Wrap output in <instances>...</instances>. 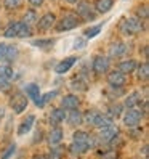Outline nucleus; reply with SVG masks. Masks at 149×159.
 Listing matches in <instances>:
<instances>
[{
    "label": "nucleus",
    "instance_id": "nucleus-9",
    "mask_svg": "<svg viewBox=\"0 0 149 159\" xmlns=\"http://www.w3.org/2000/svg\"><path fill=\"white\" fill-rule=\"evenodd\" d=\"M127 82V77L124 72H120L119 69L107 71V84L111 87H124Z\"/></svg>",
    "mask_w": 149,
    "mask_h": 159
},
{
    "label": "nucleus",
    "instance_id": "nucleus-28",
    "mask_svg": "<svg viewBox=\"0 0 149 159\" xmlns=\"http://www.w3.org/2000/svg\"><path fill=\"white\" fill-rule=\"evenodd\" d=\"M135 71H138V79H139V80L146 82V80L149 79V66H147L146 61H144L143 64H138Z\"/></svg>",
    "mask_w": 149,
    "mask_h": 159
},
{
    "label": "nucleus",
    "instance_id": "nucleus-6",
    "mask_svg": "<svg viewBox=\"0 0 149 159\" xmlns=\"http://www.w3.org/2000/svg\"><path fill=\"white\" fill-rule=\"evenodd\" d=\"M77 15L82 16V20H85V21H93L96 18L95 10H93V7L87 2V0L77 2Z\"/></svg>",
    "mask_w": 149,
    "mask_h": 159
},
{
    "label": "nucleus",
    "instance_id": "nucleus-25",
    "mask_svg": "<svg viewBox=\"0 0 149 159\" xmlns=\"http://www.w3.org/2000/svg\"><path fill=\"white\" fill-rule=\"evenodd\" d=\"M15 77V71L11 66H8V64H0V79L3 80H8L10 82L11 79Z\"/></svg>",
    "mask_w": 149,
    "mask_h": 159
},
{
    "label": "nucleus",
    "instance_id": "nucleus-7",
    "mask_svg": "<svg viewBox=\"0 0 149 159\" xmlns=\"http://www.w3.org/2000/svg\"><path fill=\"white\" fill-rule=\"evenodd\" d=\"M107 53H109L107 58H114V60L125 57V53H127V45H125V42H122V40H114L112 43L109 45Z\"/></svg>",
    "mask_w": 149,
    "mask_h": 159
},
{
    "label": "nucleus",
    "instance_id": "nucleus-27",
    "mask_svg": "<svg viewBox=\"0 0 149 159\" xmlns=\"http://www.w3.org/2000/svg\"><path fill=\"white\" fill-rule=\"evenodd\" d=\"M56 90H51V92H48V93H43V95H40V100H39V103H37V108H45L46 105H48V101H51L55 97H56Z\"/></svg>",
    "mask_w": 149,
    "mask_h": 159
},
{
    "label": "nucleus",
    "instance_id": "nucleus-23",
    "mask_svg": "<svg viewBox=\"0 0 149 159\" xmlns=\"http://www.w3.org/2000/svg\"><path fill=\"white\" fill-rule=\"evenodd\" d=\"M139 103H141V95H139V92H132L130 95L125 98V108L127 109H130V108H135V106H138Z\"/></svg>",
    "mask_w": 149,
    "mask_h": 159
},
{
    "label": "nucleus",
    "instance_id": "nucleus-15",
    "mask_svg": "<svg viewBox=\"0 0 149 159\" xmlns=\"http://www.w3.org/2000/svg\"><path fill=\"white\" fill-rule=\"evenodd\" d=\"M66 119H68L69 125L77 127V125H80V124L83 122V114L80 113L79 109H71L69 114H66Z\"/></svg>",
    "mask_w": 149,
    "mask_h": 159
},
{
    "label": "nucleus",
    "instance_id": "nucleus-24",
    "mask_svg": "<svg viewBox=\"0 0 149 159\" xmlns=\"http://www.w3.org/2000/svg\"><path fill=\"white\" fill-rule=\"evenodd\" d=\"M71 87H72V90H77V92H83V90H87V80H85V77L83 76H76L72 79V82H71Z\"/></svg>",
    "mask_w": 149,
    "mask_h": 159
},
{
    "label": "nucleus",
    "instance_id": "nucleus-3",
    "mask_svg": "<svg viewBox=\"0 0 149 159\" xmlns=\"http://www.w3.org/2000/svg\"><path fill=\"white\" fill-rule=\"evenodd\" d=\"M91 69L95 74L101 76V74H106L109 71V58L104 55H96L91 61Z\"/></svg>",
    "mask_w": 149,
    "mask_h": 159
},
{
    "label": "nucleus",
    "instance_id": "nucleus-14",
    "mask_svg": "<svg viewBox=\"0 0 149 159\" xmlns=\"http://www.w3.org/2000/svg\"><path fill=\"white\" fill-rule=\"evenodd\" d=\"M61 140H63V130H61V127L55 125L48 134V143L51 146H58L61 143Z\"/></svg>",
    "mask_w": 149,
    "mask_h": 159
},
{
    "label": "nucleus",
    "instance_id": "nucleus-36",
    "mask_svg": "<svg viewBox=\"0 0 149 159\" xmlns=\"http://www.w3.org/2000/svg\"><path fill=\"white\" fill-rule=\"evenodd\" d=\"M101 27H103V24H96V26H93L90 27L88 31H85V37H88V39H91V37H95L99 31H101Z\"/></svg>",
    "mask_w": 149,
    "mask_h": 159
},
{
    "label": "nucleus",
    "instance_id": "nucleus-42",
    "mask_svg": "<svg viewBox=\"0 0 149 159\" xmlns=\"http://www.w3.org/2000/svg\"><path fill=\"white\" fill-rule=\"evenodd\" d=\"M29 3H31L34 8H37V7H42V5H43V0H29Z\"/></svg>",
    "mask_w": 149,
    "mask_h": 159
},
{
    "label": "nucleus",
    "instance_id": "nucleus-29",
    "mask_svg": "<svg viewBox=\"0 0 149 159\" xmlns=\"http://www.w3.org/2000/svg\"><path fill=\"white\" fill-rule=\"evenodd\" d=\"M122 111H124V106L119 105V103H116V105H111L109 109H107V116H111L112 119H117L122 116Z\"/></svg>",
    "mask_w": 149,
    "mask_h": 159
},
{
    "label": "nucleus",
    "instance_id": "nucleus-40",
    "mask_svg": "<svg viewBox=\"0 0 149 159\" xmlns=\"http://www.w3.org/2000/svg\"><path fill=\"white\" fill-rule=\"evenodd\" d=\"M10 90V82L0 79V92H8Z\"/></svg>",
    "mask_w": 149,
    "mask_h": 159
},
{
    "label": "nucleus",
    "instance_id": "nucleus-20",
    "mask_svg": "<svg viewBox=\"0 0 149 159\" xmlns=\"http://www.w3.org/2000/svg\"><path fill=\"white\" fill-rule=\"evenodd\" d=\"M88 149H90V148H88L87 142H74V143L71 145V148H69V151H71L72 156H79V154L87 153Z\"/></svg>",
    "mask_w": 149,
    "mask_h": 159
},
{
    "label": "nucleus",
    "instance_id": "nucleus-18",
    "mask_svg": "<svg viewBox=\"0 0 149 159\" xmlns=\"http://www.w3.org/2000/svg\"><path fill=\"white\" fill-rule=\"evenodd\" d=\"M136 66H138V63H136L135 60H124V61L119 63L117 69H119L120 72H124V74H132V72L136 69Z\"/></svg>",
    "mask_w": 149,
    "mask_h": 159
},
{
    "label": "nucleus",
    "instance_id": "nucleus-37",
    "mask_svg": "<svg viewBox=\"0 0 149 159\" xmlns=\"http://www.w3.org/2000/svg\"><path fill=\"white\" fill-rule=\"evenodd\" d=\"M32 45L40 47V48H45V47H51V45H53V40H51V39H46V40H34Z\"/></svg>",
    "mask_w": 149,
    "mask_h": 159
},
{
    "label": "nucleus",
    "instance_id": "nucleus-44",
    "mask_svg": "<svg viewBox=\"0 0 149 159\" xmlns=\"http://www.w3.org/2000/svg\"><path fill=\"white\" fill-rule=\"evenodd\" d=\"M143 153H144V156H147V145H144V148H143Z\"/></svg>",
    "mask_w": 149,
    "mask_h": 159
},
{
    "label": "nucleus",
    "instance_id": "nucleus-33",
    "mask_svg": "<svg viewBox=\"0 0 149 159\" xmlns=\"http://www.w3.org/2000/svg\"><path fill=\"white\" fill-rule=\"evenodd\" d=\"M24 0H3V7L7 8V10H18L21 5H23Z\"/></svg>",
    "mask_w": 149,
    "mask_h": 159
},
{
    "label": "nucleus",
    "instance_id": "nucleus-34",
    "mask_svg": "<svg viewBox=\"0 0 149 159\" xmlns=\"http://www.w3.org/2000/svg\"><path fill=\"white\" fill-rule=\"evenodd\" d=\"M45 159H63V151L61 148H51L48 156H46Z\"/></svg>",
    "mask_w": 149,
    "mask_h": 159
},
{
    "label": "nucleus",
    "instance_id": "nucleus-19",
    "mask_svg": "<svg viewBox=\"0 0 149 159\" xmlns=\"http://www.w3.org/2000/svg\"><path fill=\"white\" fill-rule=\"evenodd\" d=\"M34 122H35V116H34V114L27 116L26 120H23V122L20 124V127H18V134H20V135H24V134H27V132H31V129H32Z\"/></svg>",
    "mask_w": 149,
    "mask_h": 159
},
{
    "label": "nucleus",
    "instance_id": "nucleus-31",
    "mask_svg": "<svg viewBox=\"0 0 149 159\" xmlns=\"http://www.w3.org/2000/svg\"><path fill=\"white\" fill-rule=\"evenodd\" d=\"M39 21V18H37V11L34 10H27L26 13H24V20H23V23H26L27 26H31V24H34V23H37Z\"/></svg>",
    "mask_w": 149,
    "mask_h": 159
},
{
    "label": "nucleus",
    "instance_id": "nucleus-2",
    "mask_svg": "<svg viewBox=\"0 0 149 159\" xmlns=\"http://www.w3.org/2000/svg\"><path fill=\"white\" fill-rule=\"evenodd\" d=\"M80 24V20L77 18V15H74V13H66L61 20L59 23L56 24V31L58 32H64V31H72V29H76V27Z\"/></svg>",
    "mask_w": 149,
    "mask_h": 159
},
{
    "label": "nucleus",
    "instance_id": "nucleus-8",
    "mask_svg": "<svg viewBox=\"0 0 149 159\" xmlns=\"http://www.w3.org/2000/svg\"><path fill=\"white\" fill-rule=\"evenodd\" d=\"M18 57V47L15 45H0V61L11 63Z\"/></svg>",
    "mask_w": 149,
    "mask_h": 159
},
{
    "label": "nucleus",
    "instance_id": "nucleus-45",
    "mask_svg": "<svg viewBox=\"0 0 149 159\" xmlns=\"http://www.w3.org/2000/svg\"><path fill=\"white\" fill-rule=\"evenodd\" d=\"M32 159H45V157H43V156H39V154H35Z\"/></svg>",
    "mask_w": 149,
    "mask_h": 159
},
{
    "label": "nucleus",
    "instance_id": "nucleus-22",
    "mask_svg": "<svg viewBox=\"0 0 149 159\" xmlns=\"http://www.w3.org/2000/svg\"><path fill=\"white\" fill-rule=\"evenodd\" d=\"M99 116H101V113L98 109H90V111H87V113L83 114V122H87L88 125L95 127L96 122H98V119H99Z\"/></svg>",
    "mask_w": 149,
    "mask_h": 159
},
{
    "label": "nucleus",
    "instance_id": "nucleus-26",
    "mask_svg": "<svg viewBox=\"0 0 149 159\" xmlns=\"http://www.w3.org/2000/svg\"><path fill=\"white\" fill-rule=\"evenodd\" d=\"M32 35V29L31 26H27L26 23H20L18 24V32H16V37H20V39H26V37H31Z\"/></svg>",
    "mask_w": 149,
    "mask_h": 159
},
{
    "label": "nucleus",
    "instance_id": "nucleus-38",
    "mask_svg": "<svg viewBox=\"0 0 149 159\" xmlns=\"http://www.w3.org/2000/svg\"><path fill=\"white\" fill-rule=\"evenodd\" d=\"M136 13H138V20H147V7L146 5L138 7Z\"/></svg>",
    "mask_w": 149,
    "mask_h": 159
},
{
    "label": "nucleus",
    "instance_id": "nucleus-35",
    "mask_svg": "<svg viewBox=\"0 0 149 159\" xmlns=\"http://www.w3.org/2000/svg\"><path fill=\"white\" fill-rule=\"evenodd\" d=\"M72 138H74V142H87V140H88V134L83 132V130H77Z\"/></svg>",
    "mask_w": 149,
    "mask_h": 159
},
{
    "label": "nucleus",
    "instance_id": "nucleus-12",
    "mask_svg": "<svg viewBox=\"0 0 149 159\" xmlns=\"http://www.w3.org/2000/svg\"><path fill=\"white\" fill-rule=\"evenodd\" d=\"M55 21H56V16L53 13H45L39 21H37V27H39V31H48L53 27Z\"/></svg>",
    "mask_w": 149,
    "mask_h": 159
},
{
    "label": "nucleus",
    "instance_id": "nucleus-30",
    "mask_svg": "<svg viewBox=\"0 0 149 159\" xmlns=\"http://www.w3.org/2000/svg\"><path fill=\"white\" fill-rule=\"evenodd\" d=\"M18 21H13L10 23L7 27H5V31H3V35L7 37V39H11V37H16V32H18Z\"/></svg>",
    "mask_w": 149,
    "mask_h": 159
},
{
    "label": "nucleus",
    "instance_id": "nucleus-41",
    "mask_svg": "<svg viewBox=\"0 0 149 159\" xmlns=\"http://www.w3.org/2000/svg\"><path fill=\"white\" fill-rule=\"evenodd\" d=\"M101 159H117V156H116L114 151H107V153H104L103 156H101Z\"/></svg>",
    "mask_w": 149,
    "mask_h": 159
},
{
    "label": "nucleus",
    "instance_id": "nucleus-10",
    "mask_svg": "<svg viewBox=\"0 0 149 159\" xmlns=\"http://www.w3.org/2000/svg\"><path fill=\"white\" fill-rule=\"evenodd\" d=\"M119 135V129L112 124V125H107V127H103L101 129V132H99V142H106L109 143L112 138H116Z\"/></svg>",
    "mask_w": 149,
    "mask_h": 159
},
{
    "label": "nucleus",
    "instance_id": "nucleus-46",
    "mask_svg": "<svg viewBox=\"0 0 149 159\" xmlns=\"http://www.w3.org/2000/svg\"><path fill=\"white\" fill-rule=\"evenodd\" d=\"M68 2H69V3H76V2H77V0H68Z\"/></svg>",
    "mask_w": 149,
    "mask_h": 159
},
{
    "label": "nucleus",
    "instance_id": "nucleus-43",
    "mask_svg": "<svg viewBox=\"0 0 149 159\" xmlns=\"http://www.w3.org/2000/svg\"><path fill=\"white\" fill-rule=\"evenodd\" d=\"M3 114H5V111H3V108H2V106H0V120H2Z\"/></svg>",
    "mask_w": 149,
    "mask_h": 159
},
{
    "label": "nucleus",
    "instance_id": "nucleus-17",
    "mask_svg": "<svg viewBox=\"0 0 149 159\" xmlns=\"http://www.w3.org/2000/svg\"><path fill=\"white\" fill-rule=\"evenodd\" d=\"M40 89H39V85L37 84H29V85H26V97H29L35 105L39 103V100H40Z\"/></svg>",
    "mask_w": 149,
    "mask_h": 159
},
{
    "label": "nucleus",
    "instance_id": "nucleus-39",
    "mask_svg": "<svg viewBox=\"0 0 149 159\" xmlns=\"http://www.w3.org/2000/svg\"><path fill=\"white\" fill-rule=\"evenodd\" d=\"M16 151V145L13 143V145H10V146H8V149H7V151L2 154V157H0V159H10L11 156H13V153Z\"/></svg>",
    "mask_w": 149,
    "mask_h": 159
},
{
    "label": "nucleus",
    "instance_id": "nucleus-21",
    "mask_svg": "<svg viewBox=\"0 0 149 159\" xmlns=\"http://www.w3.org/2000/svg\"><path fill=\"white\" fill-rule=\"evenodd\" d=\"M114 7V0H95V10L98 13H107Z\"/></svg>",
    "mask_w": 149,
    "mask_h": 159
},
{
    "label": "nucleus",
    "instance_id": "nucleus-5",
    "mask_svg": "<svg viewBox=\"0 0 149 159\" xmlns=\"http://www.w3.org/2000/svg\"><path fill=\"white\" fill-rule=\"evenodd\" d=\"M10 106L13 109V113H16V114L24 113L26 108H27V97L24 93H15L10 100Z\"/></svg>",
    "mask_w": 149,
    "mask_h": 159
},
{
    "label": "nucleus",
    "instance_id": "nucleus-1",
    "mask_svg": "<svg viewBox=\"0 0 149 159\" xmlns=\"http://www.w3.org/2000/svg\"><path fill=\"white\" fill-rule=\"evenodd\" d=\"M119 29L125 35H135L144 31V26H143V21L138 20V18H124L119 24Z\"/></svg>",
    "mask_w": 149,
    "mask_h": 159
},
{
    "label": "nucleus",
    "instance_id": "nucleus-4",
    "mask_svg": "<svg viewBox=\"0 0 149 159\" xmlns=\"http://www.w3.org/2000/svg\"><path fill=\"white\" fill-rule=\"evenodd\" d=\"M143 113L141 111H138L135 108H130L125 111V114H124V124L127 127H136L139 125V122H141V119H143Z\"/></svg>",
    "mask_w": 149,
    "mask_h": 159
},
{
    "label": "nucleus",
    "instance_id": "nucleus-11",
    "mask_svg": "<svg viewBox=\"0 0 149 159\" xmlns=\"http://www.w3.org/2000/svg\"><path fill=\"white\" fill-rule=\"evenodd\" d=\"M79 105H80V98L77 95H72V93H69V95H66L63 100H61V108L64 111H71V109H79Z\"/></svg>",
    "mask_w": 149,
    "mask_h": 159
},
{
    "label": "nucleus",
    "instance_id": "nucleus-16",
    "mask_svg": "<svg viewBox=\"0 0 149 159\" xmlns=\"http://www.w3.org/2000/svg\"><path fill=\"white\" fill-rule=\"evenodd\" d=\"M66 119V111H64L63 108H56V109H53L51 113H50V124L51 125H59L63 120Z\"/></svg>",
    "mask_w": 149,
    "mask_h": 159
},
{
    "label": "nucleus",
    "instance_id": "nucleus-13",
    "mask_svg": "<svg viewBox=\"0 0 149 159\" xmlns=\"http://www.w3.org/2000/svg\"><path fill=\"white\" fill-rule=\"evenodd\" d=\"M77 63V57H69V58H64L63 61H59L56 64V68H55V71H56L58 74H64V72H68L74 64Z\"/></svg>",
    "mask_w": 149,
    "mask_h": 159
},
{
    "label": "nucleus",
    "instance_id": "nucleus-32",
    "mask_svg": "<svg viewBox=\"0 0 149 159\" xmlns=\"http://www.w3.org/2000/svg\"><path fill=\"white\" fill-rule=\"evenodd\" d=\"M112 120H114V119L111 117V116L101 113V116H99V119H98V122H96V125H95V127L103 129V127H107V125H112Z\"/></svg>",
    "mask_w": 149,
    "mask_h": 159
}]
</instances>
